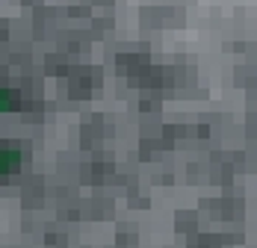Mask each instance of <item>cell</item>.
I'll return each instance as SVG.
<instances>
[{"instance_id": "cell-1", "label": "cell", "mask_w": 257, "mask_h": 248, "mask_svg": "<svg viewBox=\"0 0 257 248\" xmlns=\"http://www.w3.org/2000/svg\"><path fill=\"white\" fill-rule=\"evenodd\" d=\"M18 166V154H12V151H3V172H12Z\"/></svg>"}]
</instances>
